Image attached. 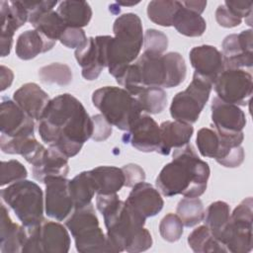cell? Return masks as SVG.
<instances>
[{"mask_svg": "<svg viewBox=\"0 0 253 253\" xmlns=\"http://www.w3.org/2000/svg\"><path fill=\"white\" fill-rule=\"evenodd\" d=\"M38 131L44 143L70 158L91 138L93 122L82 103L64 93L49 101L38 121Z\"/></svg>", "mask_w": 253, "mask_h": 253, "instance_id": "cell-1", "label": "cell"}, {"mask_svg": "<svg viewBox=\"0 0 253 253\" xmlns=\"http://www.w3.org/2000/svg\"><path fill=\"white\" fill-rule=\"evenodd\" d=\"M96 207L104 216L106 235L113 253H137L152 246L151 234L144 228L146 218L121 201L117 194L97 195Z\"/></svg>", "mask_w": 253, "mask_h": 253, "instance_id": "cell-2", "label": "cell"}, {"mask_svg": "<svg viewBox=\"0 0 253 253\" xmlns=\"http://www.w3.org/2000/svg\"><path fill=\"white\" fill-rule=\"evenodd\" d=\"M186 73V63L179 52L162 55L143 52L116 81L135 97L145 87H177L185 80Z\"/></svg>", "mask_w": 253, "mask_h": 253, "instance_id": "cell-3", "label": "cell"}, {"mask_svg": "<svg viewBox=\"0 0 253 253\" xmlns=\"http://www.w3.org/2000/svg\"><path fill=\"white\" fill-rule=\"evenodd\" d=\"M211 170L202 160L192 144L175 148L173 159L158 174L155 185L165 197L183 195L199 198L207 190Z\"/></svg>", "mask_w": 253, "mask_h": 253, "instance_id": "cell-4", "label": "cell"}, {"mask_svg": "<svg viewBox=\"0 0 253 253\" xmlns=\"http://www.w3.org/2000/svg\"><path fill=\"white\" fill-rule=\"evenodd\" d=\"M115 37L109 36L106 48L107 67L116 79L138 56L143 43L140 18L134 13L119 16L113 25Z\"/></svg>", "mask_w": 253, "mask_h": 253, "instance_id": "cell-5", "label": "cell"}, {"mask_svg": "<svg viewBox=\"0 0 253 253\" xmlns=\"http://www.w3.org/2000/svg\"><path fill=\"white\" fill-rule=\"evenodd\" d=\"M92 103L112 126L125 131L142 114L136 98L121 87L105 86L95 90Z\"/></svg>", "mask_w": 253, "mask_h": 253, "instance_id": "cell-6", "label": "cell"}, {"mask_svg": "<svg viewBox=\"0 0 253 253\" xmlns=\"http://www.w3.org/2000/svg\"><path fill=\"white\" fill-rule=\"evenodd\" d=\"M3 202L13 210L26 228L39 225L43 218V194L38 184L22 180L1 190Z\"/></svg>", "mask_w": 253, "mask_h": 253, "instance_id": "cell-7", "label": "cell"}, {"mask_svg": "<svg viewBox=\"0 0 253 253\" xmlns=\"http://www.w3.org/2000/svg\"><path fill=\"white\" fill-rule=\"evenodd\" d=\"M243 139V131L221 134L212 127H203L198 130L196 143L202 156L214 158L223 167L236 168L243 163L245 157L241 146Z\"/></svg>", "mask_w": 253, "mask_h": 253, "instance_id": "cell-8", "label": "cell"}, {"mask_svg": "<svg viewBox=\"0 0 253 253\" xmlns=\"http://www.w3.org/2000/svg\"><path fill=\"white\" fill-rule=\"evenodd\" d=\"M65 225L74 238L78 252H112L107 235L99 226V219L92 203L74 209L65 220Z\"/></svg>", "mask_w": 253, "mask_h": 253, "instance_id": "cell-9", "label": "cell"}, {"mask_svg": "<svg viewBox=\"0 0 253 253\" xmlns=\"http://www.w3.org/2000/svg\"><path fill=\"white\" fill-rule=\"evenodd\" d=\"M212 84L194 73L192 82L189 86L172 99L170 105V115L178 122L194 124L200 118V115L207 104Z\"/></svg>", "mask_w": 253, "mask_h": 253, "instance_id": "cell-10", "label": "cell"}, {"mask_svg": "<svg viewBox=\"0 0 253 253\" xmlns=\"http://www.w3.org/2000/svg\"><path fill=\"white\" fill-rule=\"evenodd\" d=\"M252 221L253 201L248 197L233 210L221 235L220 242L227 252L248 253L252 250Z\"/></svg>", "mask_w": 253, "mask_h": 253, "instance_id": "cell-11", "label": "cell"}, {"mask_svg": "<svg viewBox=\"0 0 253 253\" xmlns=\"http://www.w3.org/2000/svg\"><path fill=\"white\" fill-rule=\"evenodd\" d=\"M28 238L22 253H67L70 235L67 229L56 221L43 219L39 225L27 228Z\"/></svg>", "mask_w": 253, "mask_h": 253, "instance_id": "cell-12", "label": "cell"}, {"mask_svg": "<svg viewBox=\"0 0 253 253\" xmlns=\"http://www.w3.org/2000/svg\"><path fill=\"white\" fill-rule=\"evenodd\" d=\"M217 97L236 106H246L250 102L253 81L249 72L240 68H225L213 82Z\"/></svg>", "mask_w": 253, "mask_h": 253, "instance_id": "cell-13", "label": "cell"}, {"mask_svg": "<svg viewBox=\"0 0 253 253\" xmlns=\"http://www.w3.org/2000/svg\"><path fill=\"white\" fill-rule=\"evenodd\" d=\"M69 180L66 177H47L44 179V211L48 217L57 221L65 219L74 209L69 193Z\"/></svg>", "mask_w": 253, "mask_h": 253, "instance_id": "cell-14", "label": "cell"}, {"mask_svg": "<svg viewBox=\"0 0 253 253\" xmlns=\"http://www.w3.org/2000/svg\"><path fill=\"white\" fill-rule=\"evenodd\" d=\"M109 36L88 38L87 42L75 49V58L82 68V76L92 81L99 77L104 67H107L106 48Z\"/></svg>", "mask_w": 253, "mask_h": 253, "instance_id": "cell-15", "label": "cell"}, {"mask_svg": "<svg viewBox=\"0 0 253 253\" xmlns=\"http://www.w3.org/2000/svg\"><path fill=\"white\" fill-rule=\"evenodd\" d=\"M222 57L225 68L251 67L253 63L252 30L248 29L239 34H231L222 42Z\"/></svg>", "mask_w": 253, "mask_h": 253, "instance_id": "cell-16", "label": "cell"}, {"mask_svg": "<svg viewBox=\"0 0 253 253\" xmlns=\"http://www.w3.org/2000/svg\"><path fill=\"white\" fill-rule=\"evenodd\" d=\"M0 131L8 137L32 136L35 122L14 100L3 98L0 105Z\"/></svg>", "mask_w": 253, "mask_h": 253, "instance_id": "cell-17", "label": "cell"}, {"mask_svg": "<svg viewBox=\"0 0 253 253\" xmlns=\"http://www.w3.org/2000/svg\"><path fill=\"white\" fill-rule=\"evenodd\" d=\"M125 144L142 152H157L160 145V127L153 118L141 114L123 135Z\"/></svg>", "mask_w": 253, "mask_h": 253, "instance_id": "cell-18", "label": "cell"}, {"mask_svg": "<svg viewBox=\"0 0 253 253\" xmlns=\"http://www.w3.org/2000/svg\"><path fill=\"white\" fill-rule=\"evenodd\" d=\"M0 53L4 57L11 51L15 32L29 21V14L23 1H0Z\"/></svg>", "mask_w": 253, "mask_h": 253, "instance_id": "cell-19", "label": "cell"}, {"mask_svg": "<svg viewBox=\"0 0 253 253\" xmlns=\"http://www.w3.org/2000/svg\"><path fill=\"white\" fill-rule=\"evenodd\" d=\"M212 128L218 133L234 134L241 132L246 125L244 112L236 105L214 97L211 101Z\"/></svg>", "mask_w": 253, "mask_h": 253, "instance_id": "cell-20", "label": "cell"}, {"mask_svg": "<svg viewBox=\"0 0 253 253\" xmlns=\"http://www.w3.org/2000/svg\"><path fill=\"white\" fill-rule=\"evenodd\" d=\"M191 65L196 74L200 75L211 84H213L217 76L225 69L222 53L212 45L203 44L195 46L189 54Z\"/></svg>", "mask_w": 253, "mask_h": 253, "instance_id": "cell-21", "label": "cell"}, {"mask_svg": "<svg viewBox=\"0 0 253 253\" xmlns=\"http://www.w3.org/2000/svg\"><path fill=\"white\" fill-rule=\"evenodd\" d=\"M125 202L144 218L156 215L164 206V201L158 190L145 182L134 185Z\"/></svg>", "mask_w": 253, "mask_h": 253, "instance_id": "cell-22", "label": "cell"}, {"mask_svg": "<svg viewBox=\"0 0 253 253\" xmlns=\"http://www.w3.org/2000/svg\"><path fill=\"white\" fill-rule=\"evenodd\" d=\"M28 238L24 225L12 221L5 205H1L0 215V251L2 253L22 252Z\"/></svg>", "mask_w": 253, "mask_h": 253, "instance_id": "cell-23", "label": "cell"}, {"mask_svg": "<svg viewBox=\"0 0 253 253\" xmlns=\"http://www.w3.org/2000/svg\"><path fill=\"white\" fill-rule=\"evenodd\" d=\"M160 145L157 153L169 155L172 148L182 147L190 142L194 127L190 124L178 121H166L160 126Z\"/></svg>", "mask_w": 253, "mask_h": 253, "instance_id": "cell-24", "label": "cell"}, {"mask_svg": "<svg viewBox=\"0 0 253 253\" xmlns=\"http://www.w3.org/2000/svg\"><path fill=\"white\" fill-rule=\"evenodd\" d=\"M13 100L34 120L39 121L49 103L48 95L36 83H26L13 94Z\"/></svg>", "mask_w": 253, "mask_h": 253, "instance_id": "cell-25", "label": "cell"}, {"mask_svg": "<svg viewBox=\"0 0 253 253\" xmlns=\"http://www.w3.org/2000/svg\"><path fill=\"white\" fill-rule=\"evenodd\" d=\"M34 178L43 183L47 177H66L69 172L68 158L54 147L45 149L42 157L33 165Z\"/></svg>", "mask_w": 253, "mask_h": 253, "instance_id": "cell-26", "label": "cell"}, {"mask_svg": "<svg viewBox=\"0 0 253 253\" xmlns=\"http://www.w3.org/2000/svg\"><path fill=\"white\" fill-rule=\"evenodd\" d=\"M0 148L7 154H20L25 160L34 165L43 155L45 147L40 143L34 135L8 137L3 134L0 136Z\"/></svg>", "mask_w": 253, "mask_h": 253, "instance_id": "cell-27", "label": "cell"}, {"mask_svg": "<svg viewBox=\"0 0 253 253\" xmlns=\"http://www.w3.org/2000/svg\"><path fill=\"white\" fill-rule=\"evenodd\" d=\"M56 42L48 40L37 30L22 33L16 42V55L23 60H30L41 53L50 50Z\"/></svg>", "mask_w": 253, "mask_h": 253, "instance_id": "cell-28", "label": "cell"}, {"mask_svg": "<svg viewBox=\"0 0 253 253\" xmlns=\"http://www.w3.org/2000/svg\"><path fill=\"white\" fill-rule=\"evenodd\" d=\"M97 195L117 194L125 186L122 168L115 166H98L89 171Z\"/></svg>", "mask_w": 253, "mask_h": 253, "instance_id": "cell-29", "label": "cell"}, {"mask_svg": "<svg viewBox=\"0 0 253 253\" xmlns=\"http://www.w3.org/2000/svg\"><path fill=\"white\" fill-rule=\"evenodd\" d=\"M56 12L69 28L82 29L92 18V8L86 1H62L58 4Z\"/></svg>", "mask_w": 253, "mask_h": 253, "instance_id": "cell-30", "label": "cell"}, {"mask_svg": "<svg viewBox=\"0 0 253 253\" xmlns=\"http://www.w3.org/2000/svg\"><path fill=\"white\" fill-rule=\"evenodd\" d=\"M172 26L179 34L191 38L202 36L207 28L205 19L201 15L185 8L181 2L174 15Z\"/></svg>", "mask_w": 253, "mask_h": 253, "instance_id": "cell-31", "label": "cell"}, {"mask_svg": "<svg viewBox=\"0 0 253 253\" xmlns=\"http://www.w3.org/2000/svg\"><path fill=\"white\" fill-rule=\"evenodd\" d=\"M69 193L72 198L74 209L89 205L96 194V189L89 171H83L76 175L68 183Z\"/></svg>", "mask_w": 253, "mask_h": 253, "instance_id": "cell-32", "label": "cell"}, {"mask_svg": "<svg viewBox=\"0 0 253 253\" xmlns=\"http://www.w3.org/2000/svg\"><path fill=\"white\" fill-rule=\"evenodd\" d=\"M229 217L230 208L228 204L223 201L211 203L205 211V224L219 242L221 235L229 221Z\"/></svg>", "mask_w": 253, "mask_h": 253, "instance_id": "cell-33", "label": "cell"}, {"mask_svg": "<svg viewBox=\"0 0 253 253\" xmlns=\"http://www.w3.org/2000/svg\"><path fill=\"white\" fill-rule=\"evenodd\" d=\"M187 241L191 249L197 253L227 252L225 246L212 235L206 224L195 228L189 234Z\"/></svg>", "mask_w": 253, "mask_h": 253, "instance_id": "cell-34", "label": "cell"}, {"mask_svg": "<svg viewBox=\"0 0 253 253\" xmlns=\"http://www.w3.org/2000/svg\"><path fill=\"white\" fill-rule=\"evenodd\" d=\"M31 24L35 30L55 42L56 41H59L62 33L67 28L58 13L53 10L42 14Z\"/></svg>", "mask_w": 253, "mask_h": 253, "instance_id": "cell-35", "label": "cell"}, {"mask_svg": "<svg viewBox=\"0 0 253 253\" xmlns=\"http://www.w3.org/2000/svg\"><path fill=\"white\" fill-rule=\"evenodd\" d=\"M176 214L181 219L183 225L192 227L204 220L205 209L199 198L185 197L179 201L176 208Z\"/></svg>", "mask_w": 253, "mask_h": 253, "instance_id": "cell-36", "label": "cell"}, {"mask_svg": "<svg viewBox=\"0 0 253 253\" xmlns=\"http://www.w3.org/2000/svg\"><path fill=\"white\" fill-rule=\"evenodd\" d=\"M180 1L154 0L147 5V16L153 23L162 27H171Z\"/></svg>", "mask_w": 253, "mask_h": 253, "instance_id": "cell-37", "label": "cell"}, {"mask_svg": "<svg viewBox=\"0 0 253 253\" xmlns=\"http://www.w3.org/2000/svg\"><path fill=\"white\" fill-rule=\"evenodd\" d=\"M135 98L141 111L149 114H159L167 105V94L161 87H145Z\"/></svg>", "mask_w": 253, "mask_h": 253, "instance_id": "cell-38", "label": "cell"}, {"mask_svg": "<svg viewBox=\"0 0 253 253\" xmlns=\"http://www.w3.org/2000/svg\"><path fill=\"white\" fill-rule=\"evenodd\" d=\"M38 75L42 82L46 84H56L58 86H67L72 82V70L64 63L53 62L44 65L39 69Z\"/></svg>", "mask_w": 253, "mask_h": 253, "instance_id": "cell-39", "label": "cell"}, {"mask_svg": "<svg viewBox=\"0 0 253 253\" xmlns=\"http://www.w3.org/2000/svg\"><path fill=\"white\" fill-rule=\"evenodd\" d=\"M28 176L26 167L18 160L2 161L0 166V185L1 187L25 180Z\"/></svg>", "mask_w": 253, "mask_h": 253, "instance_id": "cell-40", "label": "cell"}, {"mask_svg": "<svg viewBox=\"0 0 253 253\" xmlns=\"http://www.w3.org/2000/svg\"><path fill=\"white\" fill-rule=\"evenodd\" d=\"M159 233L167 242L178 241L183 234V223L175 213H167L159 223Z\"/></svg>", "mask_w": 253, "mask_h": 253, "instance_id": "cell-41", "label": "cell"}, {"mask_svg": "<svg viewBox=\"0 0 253 253\" xmlns=\"http://www.w3.org/2000/svg\"><path fill=\"white\" fill-rule=\"evenodd\" d=\"M143 52L162 55L168 47L167 36L155 29H148L143 35Z\"/></svg>", "mask_w": 253, "mask_h": 253, "instance_id": "cell-42", "label": "cell"}, {"mask_svg": "<svg viewBox=\"0 0 253 253\" xmlns=\"http://www.w3.org/2000/svg\"><path fill=\"white\" fill-rule=\"evenodd\" d=\"M88 38L85 32L80 28H69L67 27L62 33L59 42L68 48H78L82 46Z\"/></svg>", "mask_w": 253, "mask_h": 253, "instance_id": "cell-43", "label": "cell"}, {"mask_svg": "<svg viewBox=\"0 0 253 253\" xmlns=\"http://www.w3.org/2000/svg\"><path fill=\"white\" fill-rule=\"evenodd\" d=\"M93 122V132L91 138L95 141H104L112 134V125L104 118L102 114L91 117Z\"/></svg>", "mask_w": 253, "mask_h": 253, "instance_id": "cell-44", "label": "cell"}, {"mask_svg": "<svg viewBox=\"0 0 253 253\" xmlns=\"http://www.w3.org/2000/svg\"><path fill=\"white\" fill-rule=\"evenodd\" d=\"M29 14V23L31 24L42 14L53 10L57 1H23Z\"/></svg>", "mask_w": 253, "mask_h": 253, "instance_id": "cell-45", "label": "cell"}, {"mask_svg": "<svg viewBox=\"0 0 253 253\" xmlns=\"http://www.w3.org/2000/svg\"><path fill=\"white\" fill-rule=\"evenodd\" d=\"M122 170L125 175V186L127 188H132L134 185L144 182L145 180V172L137 164H126Z\"/></svg>", "mask_w": 253, "mask_h": 253, "instance_id": "cell-46", "label": "cell"}, {"mask_svg": "<svg viewBox=\"0 0 253 253\" xmlns=\"http://www.w3.org/2000/svg\"><path fill=\"white\" fill-rule=\"evenodd\" d=\"M215 20L219 26L224 28H234L241 24L242 19L233 14L224 4L217 7L215 11Z\"/></svg>", "mask_w": 253, "mask_h": 253, "instance_id": "cell-47", "label": "cell"}, {"mask_svg": "<svg viewBox=\"0 0 253 253\" xmlns=\"http://www.w3.org/2000/svg\"><path fill=\"white\" fill-rule=\"evenodd\" d=\"M224 5L233 13L235 14L237 17L239 18H243V17H248L251 18L252 15V5L253 2L252 1H232V0H226L224 2Z\"/></svg>", "mask_w": 253, "mask_h": 253, "instance_id": "cell-48", "label": "cell"}, {"mask_svg": "<svg viewBox=\"0 0 253 253\" xmlns=\"http://www.w3.org/2000/svg\"><path fill=\"white\" fill-rule=\"evenodd\" d=\"M0 81H1V88L0 90L1 91H4L6 90L7 88H9L13 82V79H14V73L13 71L4 66V65H1L0 67Z\"/></svg>", "mask_w": 253, "mask_h": 253, "instance_id": "cell-49", "label": "cell"}, {"mask_svg": "<svg viewBox=\"0 0 253 253\" xmlns=\"http://www.w3.org/2000/svg\"><path fill=\"white\" fill-rule=\"evenodd\" d=\"M180 2L185 8L199 15H201L204 12L207 6V1H180Z\"/></svg>", "mask_w": 253, "mask_h": 253, "instance_id": "cell-50", "label": "cell"}, {"mask_svg": "<svg viewBox=\"0 0 253 253\" xmlns=\"http://www.w3.org/2000/svg\"><path fill=\"white\" fill-rule=\"evenodd\" d=\"M139 3V1H136V2H124V1H118L117 4L118 5H123V6H133L135 4Z\"/></svg>", "mask_w": 253, "mask_h": 253, "instance_id": "cell-51", "label": "cell"}]
</instances>
